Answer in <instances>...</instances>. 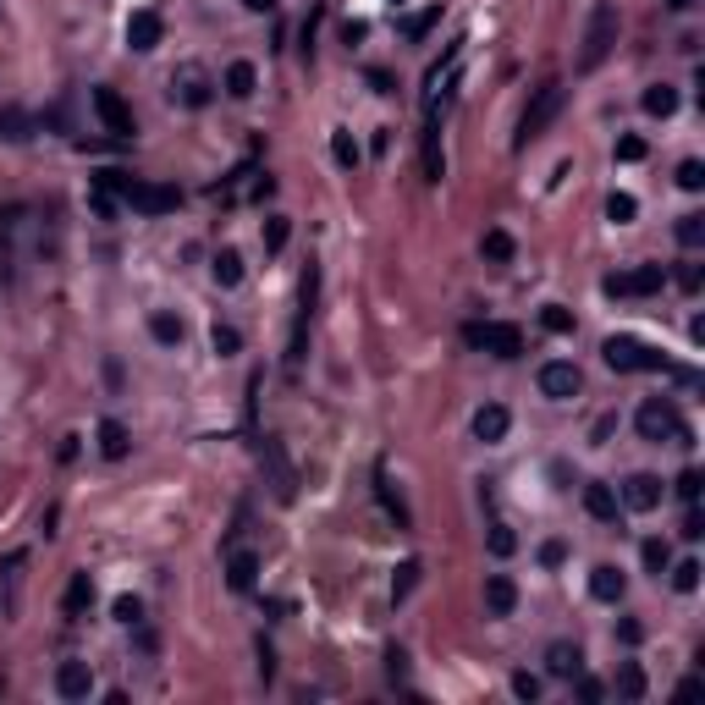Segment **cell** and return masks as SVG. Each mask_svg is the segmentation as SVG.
I'll use <instances>...</instances> for the list:
<instances>
[{
	"instance_id": "7402d4cb",
	"label": "cell",
	"mask_w": 705,
	"mask_h": 705,
	"mask_svg": "<svg viewBox=\"0 0 705 705\" xmlns=\"http://www.w3.org/2000/svg\"><path fill=\"white\" fill-rule=\"evenodd\" d=\"M227 585H232L237 595H248L253 585H260V557H253V552H232V562H227Z\"/></svg>"
},
{
	"instance_id": "e0dca14e",
	"label": "cell",
	"mask_w": 705,
	"mask_h": 705,
	"mask_svg": "<svg viewBox=\"0 0 705 705\" xmlns=\"http://www.w3.org/2000/svg\"><path fill=\"white\" fill-rule=\"evenodd\" d=\"M623 590H628V579H623V568H612V562H601V568H590V595H595V601H606V606H618V601H623Z\"/></svg>"
},
{
	"instance_id": "816d5d0a",
	"label": "cell",
	"mask_w": 705,
	"mask_h": 705,
	"mask_svg": "<svg viewBox=\"0 0 705 705\" xmlns=\"http://www.w3.org/2000/svg\"><path fill=\"white\" fill-rule=\"evenodd\" d=\"M364 83H369L375 94H392V88H397V83H392V72H380V67H369V72H364Z\"/></svg>"
},
{
	"instance_id": "94428289",
	"label": "cell",
	"mask_w": 705,
	"mask_h": 705,
	"mask_svg": "<svg viewBox=\"0 0 705 705\" xmlns=\"http://www.w3.org/2000/svg\"><path fill=\"white\" fill-rule=\"evenodd\" d=\"M0 689H6V678H0Z\"/></svg>"
},
{
	"instance_id": "484cf974",
	"label": "cell",
	"mask_w": 705,
	"mask_h": 705,
	"mask_svg": "<svg viewBox=\"0 0 705 705\" xmlns=\"http://www.w3.org/2000/svg\"><path fill=\"white\" fill-rule=\"evenodd\" d=\"M639 105H645V116H672V111H678V88H672V83H651L645 94H639Z\"/></svg>"
},
{
	"instance_id": "d590c367",
	"label": "cell",
	"mask_w": 705,
	"mask_h": 705,
	"mask_svg": "<svg viewBox=\"0 0 705 705\" xmlns=\"http://www.w3.org/2000/svg\"><path fill=\"white\" fill-rule=\"evenodd\" d=\"M210 270H215V281H220V286H237V281H243V253H237V248H220Z\"/></svg>"
},
{
	"instance_id": "836d02e7",
	"label": "cell",
	"mask_w": 705,
	"mask_h": 705,
	"mask_svg": "<svg viewBox=\"0 0 705 705\" xmlns=\"http://www.w3.org/2000/svg\"><path fill=\"white\" fill-rule=\"evenodd\" d=\"M667 573H672V590H678V595H694V590H700V573H705V568H700L694 557H684V562H667Z\"/></svg>"
},
{
	"instance_id": "bcb514c9",
	"label": "cell",
	"mask_w": 705,
	"mask_h": 705,
	"mask_svg": "<svg viewBox=\"0 0 705 705\" xmlns=\"http://www.w3.org/2000/svg\"><path fill=\"white\" fill-rule=\"evenodd\" d=\"M618 160H623V166H634V160H645V138H634V133H623L618 138V149H612Z\"/></svg>"
},
{
	"instance_id": "5bb4252c",
	"label": "cell",
	"mask_w": 705,
	"mask_h": 705,
	"mask_svg": "<svg viewBox=\"0 0 705 705\" xmlns=\"http://www.w3.org/2000/svg\"><path fill=\"white\" fill-rule=\"evenodd\" d=\"M160 39H166V22H160V12H133V17H127V45H133L138 55L160 50Z\"/></svg>"
},
{
	"instance_id": "f1b7e54d",
	"label": "cell",
	"mask_w": 705,
	"mask_h": 705,
	"mask_svg": "<svg viewBox=\"0 0 705 705\" xmlns=\"http://www.w3.org/2000/svg\"><path fill=\"white\" fill-rule=\"evenodd\" d=\"M94 606V585H88V573H72V585H67V601H61V612L67 618H83Z\"/></svg>"
},
{
	"instance_id": "db71d44e",
	"label": "cell",
	"mask_w": 705,
	"mask_h": 705,
	"mask_svg": "<svg viewBox=\"0 0 705 705\" xmlns=\"http://www.w3.org/2000/svg\"><path fill=\"white\" fill-rule=\"evenodd\" d=\"M678 286L684 293H700V265H678Z\"/></svg>"
},
{
	"instance_id": "680465c9",
	"label": "cell",
	"mask_w": 705,
	"mask_h": 705,
	"mask_svg": "<svg viewBox=\"0 0 705 705\" xmlns=\"http://www.w3.org/2000/svg\"><path fill=\"white\" fill-rule=\"evenodd\" d=\"M243 6H248V12H276L281 0H243Z\"/></svg>"
},
{
	"instance_id": "4316f807",
	"label": "cell",
	"mask_w": 705,
	"mask_h": 705,
	"mask_svg": "<svg viewBox=\"0 0 705 705\" xmlns=\"http://www.w3.org/2000/svg\"><path fill=\"white\" fill-rule=\"evenodd\" d=\"M579 667H585L579 645H552L546 651V672H552V678H579Z\"/></svg>"
},
{
	"instance_id": "60d3db41",
	"label": "cell",
	"mask_w": 705,
	"mask_h": 705,
	"mask_svg": "<svg viewBox=\"0 0 705 705\" xmlns=\"http://www.w3.org/2000/svg\"><path fill=\"white\" fill-rule=\"evenodd\" d=\"M286 237H293L286 215H270V220H265V248H270V253H281V248H286Z\"/></svg>"
},
{
	"instance_id": "f6af8a7d",
	"label": "cell",
	"mask_w": 705,
	"mask_h": 705,
	"mask_svg": "<svg viewBox=\"0 0 705 705\" xmlns=\"http://www.w3.org/2000/svg\"><path fill=\"white\" fill-rule=\"evenodd\" d=\"M540 689H546V684H540L535 672H512V694H518V700H529V705H535V700H540Z\"/></svg>"
},
{
	"instance_id": "74e56055",
	"label": "cell",
	"mask_w": 705,
	"mask_h": 705,
	"mask_svg": "<svg viewBox=\"0 0 705 705\" xmlns=\"http://www.w3.org/2000/svg\"><path fill=\"white\" fill-rule=\"evenodd\" d=\"M672 232H678V243H684V248H700V243H705V215H694V210H689V215H678V227H672Z\"/></svg>"
},
{
	"instance_id": "f5cc1de1",
	"label": "cell",
	"mask_w": 705,
	"mask_h": 705,
	"mask_svg": "<svg viewBox=\"0 0 705 705\" xmlns=\"http://www.w3.org/2000/svg\"><path fill=\"white\" fill-rule=\"evenodd\" d=\"M618 639H623V645H639V639H645V628H639L634 618H623V623H618Z\"/></svg>"
},
{
	"instance_id": "f907efd6",
	"label": "cell",
	"mask_w": 705,
	"mask_h": 705,
	"mask_svg": "<svg viewBox=\"0 0 705 705\" xmlns=\"http://www.w3.org/2000/svg\"><path fill=\"white\" fill-rule=\"evenodd\" d=\"M138 618H144V606H138L133 595H121V601H116V623H138Z\"/></svg>"
},
{
	"instance_id": "9f6ffc18",
	"label": "cell",
	"mask_w": 705,
	"mask_h": 705,
	"mask_svg": "<svg viewBox=\"0 0 705 705\" xmlns=\"http://www.w3.org/2000/svg\"><path fill=\"white\" fill-rule=\"evenodd\" d=\"M364 34H369V28H364V22H359V17H352V22H342V39H347V45H359V39H364Z\"/></svg>"
},
{
	"instance_id": "ab89813d",
	"label": "cell",
	"mask_w": 705,
	"mask_h": 705,
	"mask_svg": "<svg viewBox=\"0 0 705 705\" xmlns=\"http://www.w3.org/2000/svg\"><path fill=\"white\" fill-rule=\"evenodd\" d=\"M210 347L220 352V359H232V352L243 347V336H237V326H215V331H210Z\"/></svg>"
},
{
	"instance_id": "91938a15",
	"label": "cell",
	"mask_w": 705,
	"mask_h": 705,
	"mask_svg": "<svg viewBox=\"0 0 705 705\" xmlns=\"http://www.w3.org/2000/svg\"><path fill=\"white\" fill-rule=\"evenodd\" d=\"M667 6H672V12H689V6H694V0H667Z\"/></svg>"
},
{
	"instance_id": "8992f818",
	"label": "cell",
	"mask_w": 705,
	"mask_h": 705,
	"mask_svg": "<svg viewBox=\"0 0 705 705\" xmlns=\"http://www.w3.org/2000/svg\"><path fill=\"white\" fill-rule=\"evenodd\" d=\"M463 342L491 352V359H518L524 352V331L507 326V319H474V326H463Z\"/></svg>"
},
{
	"instance_id": "8d00e7d4",
	"label": "cell",
	"mask_w": 705,
	"mask_h": 705,
	"mask_svg": "<svg viewBox=\"0 0 705 705\" xmlns=\"http://www.w3.org/2000/svg\"><path fill=\"white\" fill-rule=\"evenodd\" d=\"M634 215H639V199L634 194H612V199H606V220H612V227H628Z\"/></svg>"
},
{
	"instance_id": "9c48e42d",
	"label": "cell",
	"mask_w": 705,
	"mask_h": 705,
	"mask_svg": "<svg viewBox=\"0 0 705 705\" xmlns=\"http://www.w3.org/2000/svg\"><path fill=\"white\" fill-rule=\"evenodd\" d=\"M314 303H319V265L303 270V286H298V319H293V347H286V364H303L309 352V319H314Z\"/></svg>"
},
{
	"instance_id": "9a60e30c",
	"label": "cell",
	"mask_w": 705,
	"mask_h": 705,
	"mask_svg": "<svg viewBox=\"0 0 705 705\" xmlns=\"http://www.w3.org/2000/svg\"><path fill=\"white\" fill-rule=\"evenodd\" d=\"M55 694L61 700H88L94 694V667L88 661H61L55 667Z\"/></svg>"
},
{
	"instance_id": "5b68a950",
	"label": "cell",
	"mask_w": 705,
	"mask_h": 705,
	"mask_svg": "<svg viewBox=\"0 0 705 705\" xmlns=\"http://www.w3.org/2000/svg\"><path fill=\"white\" fill-rule=\"evenodd\" d=\"M634 425H639V435H645V441H678V446H689L694 435H689V425L678 419V408H672L667 397H645V402H639V413H634Z\"/></svg>"
},
{
	"instance_id": "6f0895ef",
	"label": "cell",
	"mask_w": 705,
	"mask_h": 705,
	"mask_svg": "<svg viewBox=\"0 0 705 705\" xmlns=\"http://www.w3.org/2000/svg\"><path fill=\"white\" fill-rule=\"evenodd\" d=\"M386 667H392V678H402V672H408V656H402V651H392V656H386Z\"/></svg>"
},
{
	"instance_id": "6da1fadb",
	"label": "cell",
	"mask_w": 705,
	"mask_h": 705,
	"mask_svg": "<svg viewBox=\"0 0 705 705\" xmlns=\"http://www.w3.org/2000/svg\"><path fill=\"white\" fill-rule=\"evenodd\" d=\"M612 50H618V6H612V0H595V6H590V22H585L579 61H573V67L590 78V72H601V61L612 55Z\"/></svg>"
},
{
	"instance_id": "44dd1931",
	"label": "cell",
	"mask_w": 705,
	"mask_h": 705,
	"mask_svg": "<svg viewBox=\"0 0 705 705\" xmlns=\"http://www.w3.org/2000/svg\"><path fill=\"white\" fill-rule=\"evenodd\" d=\"M100 458H111V463H121L127 452H133V435H127V425L121 419H100Z\"/></svg>"
},
{
	"instance_id": "83f0119b",
	"label": "cell",
	"mask_w": 705,
	"mask_h": 705,
	"mask_svg": "<svg viewBox=\"0 0 705 705\" xmlns=\"http://www.w3.org/2000/svg\"><path fill=\"white\" fill-rule=\"evenodd\" d=\"M149 336H154L160 347H182V336H187V326H182V319H177V314H166V309H160V314H149Z\"/></svg>"
},
{
	"instance_id": "681fc988",
	"label": "cell",
	"mask_w": 705,
	"mask_h": 705,
	"mask_svg": "<svg viewBox=\"0 0 705 705\" xmlns=\"http://www.w3.org/2000/svg\"><path fill=\"white\" fill-rule=\"evenodd\" d=\"M540 562H546V568H562V562H568V546H562V540H546V546H540Z\"/></svg>"
},
{
	"instance_id": "11a10c76",
	"label": "cell",
	"mask_w": 705,
	"mask_h": 705,
	"mask_svg": "<svg viewBox=\"0 0 705 705\" xmlns=\"http://www.w3.org/2000/svg\"><path fill=\"white\" fill-rule=\"evenodd\" d=\"M601 694H606V689H601V684H595V678H579V700H585V705H595V700H601Z\"/></svg>"
},
{
	"instance_id": "b9f144b4",
	"label": "cell",
	"mask_w": 705,
	"mask_h": 705,
	"mask_svg": "<svg viewBox=\"0 0 705 705\" xmlns=\"http://www.w3.org/2000/svg\"><path fill=\"white\" fill-rule=\"evenodd\" d=\"M639 557H645V568L656 573V579H661V573H667V562H672V552H667V540H645V552H639Z\"/></svg>"
},
{
	"instance_id": "277c9868",
	"label": "cell",
	"mask_w": 705,
	"mask_h": 705,
	"mask_svg": "<svg viewBox=\"0 0 705 705\" xmlns=\"http://www.w3.org/2000/svg\"><path fill=\"white\" fill-rule=\"evenodd\" d=\"M458 61H463V39L446 45V55L435 61L430 78H425V121H441L446 105H452V94H458Z\"/></svg>"
},
{
	"instance_id": "d4e9b609",
	"label": "cell",
	"mask_w": 705,
	"mask_h": 705,
	"mask_svg": "<svg viewBox=\"0 0 705 705\" xmlns=\"http://www.w3.org/2000/svg\"><path fill=\"white\" fill-rule=\"evenodd\" d=\"M375 496H380V507L397 518V529H413V512H408V502L392 491V479H386V469H375Z\"/></svg>"
},
{
	"instance_id": "1f68e13d",
	"label": "cell",
	"mask_w": 705,
	"mask_h": 705,
	"mask_svg": "<svg viewBox=\"0 0 705 705\" xmlns=\"http://www.w3.org/2000/svg\"><path fill=\"white\" fill-rule=\"evenodd\" d=\"M331 160H336L342 171H352V166L364 160V154H359V138H352L347 127H336V133H331Z\"/></svg>"
},
{
	"instance_id": "cb8c5ba5",
	"label": "cell",
	"mask_w": 705,
	"mask_h": 705,
	"mask_svg": "<svg viewBox=\"0 0 705 705\" xmlns=\"http://www.w3.org/2000/svg\"><path fill=\"white\" fill-rule=\"evenodd\" d=\"M0 138H6V144H28V138H34V116H28L22 105H0Z\"/></svg>"
},
{
	"instance_id": "ee69618b",
	"label": "cell",
	"mask_w": 705,
	"mask_h": 705,
	"mask_svg": "<svg viewBox=\"0 0 705 705\" xmlns=\"http://www.w3.org/2000/svg\"><path fill=\"white\" fill-rule=\"evenodd\" d=\"M678 187H684V194H700V187H705V166H700V160H684V166H678Z\"/></svg>"
},
{
	"instance_id": "52a82bcc",
	"label": "cell",
	"mask_w": 705,
	"mask_h": 705,
	"mask_svg": "<svg viewBox=\"0 0 705 705\" xmlns=\"http://www.w3.org/2000/svg\"><path fill=\"white\" fill-rule=\"evenodd\" d=\"M121 199L127 210H138V215H171L182 204V187L171 182H138V177H121Z\"/></svg>"
},
{
	"instance_id": "ffe728a7",
	"label": "cell",
	"mask_w": 705,
	"mask_h": 705,
	"mask_svg": "<svg viewBox=\"0 0 705 705\" xmlns=\"http://www.w3.org/2000/svg\"><path fill=\"white\" fill-rule=\"evenodd\" d=\"M585 512L595 524H618V491L601 485V479H590V485H585Z\"/></svg>"
},
{
	"instance_id": "7dc6e473",
	"label": "cell",
	"mask_w": 705,
	"mask_h": 705,
	"mask_svg": "<svg viewBox=\"0 0 705 705\" xmlns=\"http://www.w3.org/2000/svg\"><path fill=\"white\" fill-rule=\"evenodd\" d=\"M700 485H705L700 469H684V474H678V496H684V502H700Z\"/></svg>"
},
{
	"instance_id": "3957f363",
	"label": "cell",
	"mask_w": 705,
	"mask_h": 705,
	"mask_svg": "<svg viewBox=\"0 0 705 705\" xmlns=\"http://www.w3.org/2000/svg\"><path fill=\"white\" fill-rule=\"evenodd\" d=\"M562 105H568V88L552 78V83H540L535 88V100L524 105V116H518V138H512V144H518V149H529L535 138H546V127L562 116Z\"/></svg>"
},
{
	"instance_id": "ba28073f",
	"label": "cell",
	"mask_w": 705,
	"mask_h": 705,
	"mask_svg": "<svg viewBox=\"0 0 705 705\" xmlns=\"http://www.w3.org/2000/svg\"><path fill=\"white\" fill-rule=\"evenodd\" d=\"M253 452H260V469H265V479H270V496H276V502H293V496H298V469L286 463L281 441H276V435H260V446H253Z\"/></svg>"
},
{
	"instance_id": "7bdbcfd3",
	"label": "cell",
	"mask_w": 705,
	"mask_h": 705,
	"mask_svg": "<svg viewBox=\"0 0 705 705\" xmlns=\"http://www.w3.org/2000/svg\"><path fill=\"white\" fill-rule=\"evenodd\" d=\"M512 552H518V535L507 524H491V557H512Z\"/></svg>"
},
{
	"instance_id": "7c38bea8",
	"label": "cell",
	"mask_w": 705,
	"mask_h": 705,
	"mask_svg": "<svg viewBox=\"0 0 705 705\" xmlns=\"http://www.w3.org/2000/svg\"><path fill=\"white\" fill-rule=\"evenodd\" d=\"M579 386H585L579 364H568V359H552V364H540V392H546L552 402H568V397H579Z\"/></svg>"
},
{
	"instance_id": "ac0fdd59",
	"label": "cell",
	"mask_w": 705,
	"mask_h": 705,
	"mask_svg": "<svg viewBox=\"0 0 705 705\" xmlns=\"http://www.w3.org/2000/svg\"><path fill=\"white\" fill-rule=\"evenodd\" d=\"M507 425H512V413L502 408V402H485L474 413V435L485 441V446H496V441H507Z\"/></svg>"
},
{
	"instance_id": "4dcf8cb0",
	"label": "cell",
	"mask_w": 705,
	"mask_h": 705,
	"mask_svg": "<svg viewBox=\"0 0 705 705\" xmlns=\"http://www.w3.org/2000/svg\"><path fill=\"white\" fill-rule=\"evenodd\" d=\"M435 22H441V6H425V12H413V17H402L397 28H402V39H408V45H419V39L430 34V28H435Z\"/></svg>"
},
{
	"instance_id": "6125c7cd",
	"label": "cell",
	"mask_w": 705,
	"mask_h": 705,
	"mask_svg": "<svg viewBox=\"0 0 705 705\" xmlns=\"http://www.w3.org/2000/svg\"><path fill=\"white\" fill-rule=\"evenodd\" d=\"M392 6H402V0H392Z\"/></svg>"
},
{
	"instance_id": "8fae6325",
	"label": "cell",
	"mask_w": 705,
	"mask_h": 705,
	"mask_svg": "<svg viewBox=\"0 0 705 705\" xmlns=\"http://www.w3.org/2000/svg\"><path fill=\"white\" fill-rule=\"evenodd\" d=\"M94 111H100V121H105V133L116 138V144H127L138 133V121H133V105L121 100L116 88H94Z\"/></svg>"
},
{
	"instance_id": "30bf717a",
	"label": "cell",
	"mask_w": 705,
	"mask_h": 705,
	"mask_svg": "<svg viewBox=\"0 0 705 705\" xmlns=\"http://www.w3.org/2000/svg\"><path fill=\"white\" fill-rule=\"evenodd\" d=\"M601 286L612 298H651V293H661V286H667V265H634L623 276H606Z\"/></svg>"
},
{
	"instance_id": "2e32d148",
	"label": "cell",
	"mask_w": 705,
	"mask_h": 705,
	"mask_svg": "<svg viewBox=\"0 0 705 705\" xmlns=\"http://www.w3.org/2000/svg\"><path fill=\"white\" fill-rule=\"evenodd\" d=\"M623 507L656 512V507H661V479H656V474H628V479H623Z\"/></svg>"
},
{
	"instance_id": "7a4b0ae2",
	"label": "cell",
	"mask_w": 705,
	"mask_h": 705,
	"mask_svg": "<svg viewBox=\"0 0 705 705\" xmlns=\"http://www.w3.org/2000/svg\"><path fill=\"white\" fill-rule=\"evenodd\" d=\"M601 359L612 364L618 375H656V369H672L667 352L651 347V342H639V336H606V342H601Z\"/></svg>"
},
{
	"instance_id": "c3c4849f",
	"label": "cell",
	"mask_w": 705,
	"mask_h": 705,
	"mask_svg": "<svg viewBox=\"0 0 705 705\" xmlns=\"http://www.w3.org/2000/svg\"><path fill=\"white\" fill-rule=\"evenodd\" d=\"M678 535H684V540H700V535H705V518H700L694 502H689V512H684V529H678Z\"/></svg>"
},
{
	"instance_id": "f35d334b",
	"label": "cell",
	"mask_w": 705,
	"mask_h": 705,
	"mask_svg": "<svg viewBox=\"0 0 705 705\" xmlns=\"http://www.w3.org/2000/svg\"><path fill=\"white\" fill-rule=\"evenodd\" d=\"M540 326H546L552 336H568V331H573V314H568L562 303H546V309H540Z\"/></svg>"
},
{
	"instance_id": "e575fe53",
	"label": "cell",
	"mask_w": 705,
	"mask_h": 705,
	"mask_svg": "<svg viewBox=\"0 0 705 705\" xmlns=\"http://www.w3.org/2000/svg\"><path fill=\"white\" fill-rule=\"evenodd\" d=\"M479 253H485L491 265H507L512 260V232H502V227H491L485 237H479Z\"/></svg>"
},
{
	"instance_id": "d6a6232c",
	"label": "cell",
	"mask_w": 705,
	"mask_h": 705,
	"mask_svg": "<svg viewBox=\"0 0 705 705\" xmlns=\"http://www.w3.org/2000/svg\"><path fill=\"white\" fill-rule=\"evenodd\" d=\"M645 689H651V684H645V667H639V661H623V667H618V694H623V700H645Z\"/></svg>"
},
{
	"instance_id": "603a6c76",
	"label": "cell",
	"mask_w": 705,
	"mask_h": 705,
	"mask_svg": "<svg viewBox=\"0 0 705 705\" xmlns=\"http://www.w3.org/2000/svg\"><path fill=\"white\" fill-rule=\"evenodd\" d=\"M220 88H227L232 100H253V88H260V72H253V61H232L227 78H220Z\"/></svg>"
},
{
	"instance_id": "f546056e",
	"label": "cell",
	"mask_w": 705,
	"mask_h": 705,
	"mask_svg": "<svg viewBox=\"0 0 705 705\" xmlns=\"http://www.w3.org/2000/svg\"><path fill=\"white\" fill-rule=\"evenodd\" d=\"M419 573H425V562H419V557L397 562V573H392V601H408L413 590H419Z\"/></svg>"
},
{
	"instance_id": "4fadbf2b",
	"label": "cell",
	"mask_w": 705,
	"mask_h": 705,
	"mask_svg": "<svg viewBox=\"0 0 705 705\" xmlns=\"http://www.w3.org/2000/svg\"><path fill=\"white\" fill-rule=\"evenodd\" d=\"M171 100L187 105V111H204V105L215 100V88H210L204 67H182V72H171Z\"/></svg>"
},
{
	"instance_id": "d6986e66",
	"label": "cell",
	"mask_w": 705,
	"mask_h": 705,
	"mask_svg": "<svg viewBox=\"0 0 705 705\" xmlns=\"http://www.w3.org/2000/svg\"><path fill=\"white\" fill-rule=\"evenodd\" d=\"M512 606H518V585H512L507 573H491L485 579V612L491 618H512Z\"/></svg>"
}]
</instances>
